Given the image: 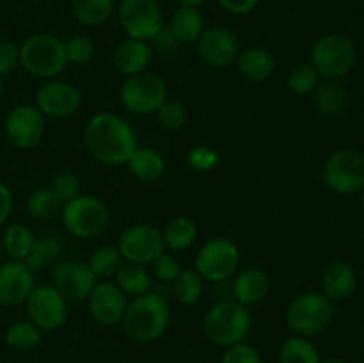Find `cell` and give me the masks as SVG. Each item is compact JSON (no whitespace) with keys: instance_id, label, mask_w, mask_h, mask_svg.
Segmentation results:
<instances>
[{"instance_id":"cell-33","label":"cell","mask_w":364,"mask_h":363,"mask_svg":"<svg viewBox=\"0 0 364 363\" xmlns=\"http://www.w3.org/2000/svg\"><path fill=\"white\" fill-rule=\"evenodd\" d=\"M63 201L50 187H38L27 196V212L36 221H48L60 216Z\"/></svg>"},{"instance_id":"cell-3","label":"cell","mask_w":364,"mask_h":363,"mask_svg":"<svg viewBox=\"0 0 364 363\" xmlns=\"http://www.w3.org/2000/svg\"><path fill=\"white\" fill-rule=\"evenodd\" d=\"M252 327V317L247 306L235 299H220L210 306L203 317V331L212 344L219 347H231L245 342Z\"/></svg>"},{"instance_id":"cell-52","label":"cell","mask_w":364,"mask_h":363,"mask_svg":"<svg viewBox=\"0 0 364 363\" xmlns=\"http://www.w3.org/2000/svg\"><path fill=\"white\" fill-rule=\"evenodd\" d=\"M361 209H363V212H364V189H363V194H361Z\"/></svg>"},{"instance_id":"cell-29","label":"cell","mask_w":364,"mask_h":363,"mask_svg":"<svg viewBox=\"0 0 364 363\" xmlns=\"http://www.w3.org/2000/svg\"><path fill=\"white\" fill-rule=\"evenodd\" d=\"M162 238L166 251H187L188 248L194 246L196 238H198V224L191 217L176 216L167 221L162 230Z\"/></svg>"},{"instance_id":"cell-34","label":"cell","mask_w":364,"mask_h":363,"mask_svg":"<svg viewBox=\"0 0 364 363\" xmlns=\"http://www.w3.org/2000/svg\"><path fill=\"white\" fill-rule=\"evenodd\" d=\"M320 359L318 349L306 337L294 335L279 347V363H320Z\"/></svg>"},{"instance_id":"cell-44","label":"cell","mask_w":364,"mask_h":363,"mask_svg":"<svg viewBox=\"0 0 364 363\" xmlns=\"http://www.w3.org/2000/svg\"><path fill=\"white\" fill-rule=\"evenodd\" d=\"M220 363H263L262 356L252 345L240 342L237 345L226 347Z\"/></svg>"},{"instance_id":"cell-41","label":"cell","mask_w":364,"mask_h":363,"mask_svg":"<svg viewBox=\"0 0 364 363\" xmlns=\"http://www.w3.org/2000/svg\"><path fill=\"white\" fill-rule=\"evenodd\" d=\"M50 189L55 192V196L63 201V205L82 194L80 178L75 173H71V171H60V173H57L53 177L52 184H50Z\"/></svg>"},{"instance_id":"cell-28","label":"cell","mask_w":364,"mask_h":363,"mask_svg":"<svg viewBox=\"0 0 364 363\" xmlns=\"http://www.w3.org/2000/svg\"><path fill=\"white\" fill-rule=\"evenodd\" d=\"M169 28L181 45H191V43L198 41L205 32V16L199 11V7L180 6V9L171 18Z\"/></svg>"},{"instance_id":"cell-27","label":"cell","mask_w":364,"mask_h":363,"mask_svg":"<svg viewBox=\"0 0 364 363\" xmlns=\"http://www.w3.org/2000/svg\"><path fill=\"white\" fill-rule=\"evenodd\" d=\"M313 105L326 117H338L347 110L348 93L338 80H323L313 91Z\"/></svg>"},{"instance_id":"cell-8","label":"cell","mask_w":364,"mask_h":363,"mask_svg":"<svg viewBox=\"0 0 364 363\" xmlns=\"http://www.w3.org/2000/svg\"><path fill=\"white\" fill-rule=\"evenodd\" d=\"M167 98H169L167 82L159 73L149 70L127 77L119 89L121 107L135 116L155 114Z\"/></svg>"},{"instance_id":"cell-48","label":"cell","mask_w":364,"mask_h":363,"mask_svg":"<svg viewBox=\"0 0 364 363\" xmlns=\"http://www.w3.org/2000/svg\"><path fill=\"white\" fill-rule=\"evenodd\" d=\"M180 6H188V7H199L203 6L205 2H208V0H176Z\"/></svg>"},{"instance_id":"cell-13","label":"cell","mask_w":364,"mask_h":363,"mask_svg":"<svg viewBox=\"0 0 364 363\" xmlns=\"http://www.w3.org/2000/svg\"><path fill=\"white\" fill-rule=\"evenodd\" d=\"M23 305L28 320L41 331H55L66 324L68 301L53 288V285H36Z\"/></svg>"},{"instance_id":"cell-25","label":"cell","mask_w":364,"mask_h":363,"mask_svg":"<svg viewBox=\"0 0 364 363\" xmlns=\"http://www.w3.org/2000/svg\"><path fill=\"white\" fill-rule=\"evenodd\" d=\"M63 251L64 241L60 235L41 233L34 238L31 253H28L23 262L32 273H38V270L46 269V267L55 265L60 256H63Z\"/></svg>"},{"instance_id":"cell-49","label":"cell","mask_w":364,"mask_h":363,"mask_svg":"<svg viewBox=\"0 0 364 363\" xmlns=\"http://www.w3.org/2000/svg\"><path fill=\"white\" fill-rule=\"evenodd\" d=\"M320 363H345L341 358H336V356H329V358L320 359Z\"/></svg>"},{"instance_id":"cell-17","label":"cell","mask_w":364,"mask_h":363,"mask_svg":"<svg viewBox=\"0 0 364 363\" xmlns=\"http://www.w3.org/2000/svg\"><path fill=\"white\" fill-rule=\"evenodd\" d=\"M36 107L45 117L66 120L75 116L82 107V95L73 84L64 80H46L36 95Z\"/></svg>"},{"instance_id":"cell-6","label":"cell","mask_w":364,"mask_h":363,"mask_svg":"<svg viewBox=\"0 0 364 363\" xmlns=\"http://www.w3.org/2000/svg\"><path fill=\"white\" fill-rule=\"evenodd\" d=\"M334 302L322 292H302L287 308V324L297 337L311 338L326 331L334 319Z\"/></svg>"},{"instance_id":"cell-42","label":"cell","mask_w":364,"mask_h":363,"mask_svg":"<svg viewBox=\"0 0 364 363\" xmlns=\"http://www.w3.org/2000/svg\"><path fill=\"white\" fill-rule=\"evenodd\" d=\"M181 263L178 262L176 256L173 253L164 251L159 258H155L151 262V274L153 278H156L159 281L167 285H173V281L176 280L178 274L181 273Z\"/></svg>"},{"instance_id":"cell-46","label":"cell","mask_w":364,"mask_h":363,"mask_svg":"<svg viewBox=\"0 0 364 363\" xmlns=\"http://www.w3.org/2000/svg\"><path fill=\"white\" fill-rule=\"evenodd\" d=\"M217 4L230 14L244 16V14L252 13L256 9L259 0H217Z\"/></svg>"},{"instance_id":"cell-39","label":"cell","mask_w":364,"mask_h":363,"mask_svg":"<svg viewBox=\"0 0 364 363\" xmlns=\"http://www.w3.org/2000/svg\"><path fill=\"white\" fill-rule=\"evenodd\" d=\"M156 120H159L160 127L166 130H180L185 123H187V109L178 100L167 98L162 105L156 110Z\"/></svg>"},{"instance_id":"cell-2","label":"cell","mask_w":364,"mask_h":363,"mask_svg":"<svg viewBox=\"0 0 364 363\" xmlns=\"http://www.w3.org/2000/svg\"><path fill=\"white\" fill-rule=\"evenodd\" d=\"M121 324L128 338L137 344H151L159 340L171 324V308L167 299L153 290L132 298Z\"/></svg>"},{"instance_id":"cell-50","label":"cell","mask_w":364,"mask_h":363,"mask_svg":"<svg viewBox=\"0 0 364 363\" xmlns=\"http://www.w3.org/2000/svg\"><path fill=\"white\" fill-rule=\"evenodd\" d=\"M2 93H4V78L0 77V96H2Z\"/></svg>"},{"instance_id":"cell-43","label":"cell","mask_w":364,"mask_h":363,"mask_svg":"<svg viewBox=\"0 0 364 363\" xmlns=\"http://www.w3.org/2000/svg\"><path fill=\"white\" fill-rule=\"evenodd\" d=\"M149 46H151L153 52L160 53V56L173 57L176 56L178 50H180L181 43L178 41L176 36L171 32L169 27H162L151 39H149Z\"/></svg>"},{"instance_id":"cell-38","label":"cell","mask_w":364,"mask_h":363,"mask_svg":"<svg viewBox=\"0 0 364 363\" xmlns=\"http://www.w3.org/2000/svg\"><path fill=\"white\" fill-rule=\"evenodd\" d=\"M64 46H66L68 63L77 64V66L91 63L96 53L95 41L87 34H73L68 41H64Z\"/></svg>"},{"instance_id":"cell-7","label":"cell","mask_w":364,"mask_h":363,"mask_svg":"<svg viewBox=\"0 0 364 363\" xmlns=\"http://www.w3.org/2000/svg\"><path fill=\"white\" fill-rule=\"evenodd\" d=\"M60 221L71 237L91 241L107 231L110 224V210L105 201L96 196L80 194L78 198L64 203Z\"/></svg>"},{"instance_id":"cell-9","label":"cell","mask_w":364,"mask_h":363,"mask_svg":"<svg viewBox=\"0 0 364 363\" xmlns=\"http://www.w3.org/2000/svg\"><path fill=\"white\" fill-rule=\"evenodd\" d=\"M240 267V248L228 237H215L206 241L198 249L194 269L205 281L224 283L237 274Z\"/></svg>"},{"instance_id":"cell-36","label":"cell","mask_w":364,"mask_h":363,"mask_svg":"<svg viewBox=\"0 0 364 363\" xmlns=\"http://www.w3.org/2000/svg\"><path fill=\"white\" fill-rule=\"evenodd\" d=\"M123 262L124 260L121 256L119 249L116 246L105 244L92 251L87 263L98 280H109V278H114V274L117 273Z\"/></svg>"},{"instance_id":"cell-15","label":"cell","mask_w":364,"mask_h":363,"mask_svg":"<svg viewBox=\"0 0 364 363\" xmlns=\"http://www.w3.org/2000/svg\"><path fill=\"white\" fill-rule=\"evenodd\" d=\"M45 130L46 117L36 105H16L4 121L7 141L18 149H32L41 144Z\"/></svg>"},{"instance_id":"cell-30","label":"cell","mask_w":364,"mask_h":363,"mask_svg":"<svg viewBox=\"0 0 364 363\" xmlns=\"http://www.w3.org/2000/svg\"><path fill=\"white\" fill-rule=\"evenodd\" d=\"M171 287H173V295L176 298V301L185 306H192L199 302L203 294H205V280L194 267L181 269V273L178 274V278L173 281Z\"/></svg>"},{"instance_id":"cell-32","label":"cell","mask_w":364,"mask_h":363,"mask_svg":"<svg viewBox=\"0 0 364 363\" xmlns=\"http://www.w3.org/2000/svg\"><path fill=\"white\" fill-rule=\"evenodd\" d=\"M116 0H71L75 18L87 27L105 23L114 13Z\"/></svg>"},{"instance_id":"cell-45","label":"cell","mask_w":364,"mask_h":363,"mask_svg":"<svg viewBox=\"0 0 364 363\" xmlns=\"http://www.w3.org/2000/svg\"><path fill=\"white\" fill-rule=\"evenodd\" d=\"M20 64V46L7 38H0V77L9 75Z\"/></svg>"},{"instance_id":"cell-1","label":"cell","mask_w":364,"mask_h":363,"mask_svg":"<svg viewBox=\"0 0 364 363\" xmlns=\"http://www.w3.org/2000/svg\"><path fill=\"white\" fill-rule=\"evenodd\" d=\"M84 142L92 159L109 167L124 166L139 146L135 128L116 112L95 114L84 128Z\"/></svg>"},{"instance_id":"cell-5","label":"cell","mask_w":364,"mask_h":363,"mask_svg":"<svg viewBox=\"0 0 364 363\" xmlns=\"http://www.w3.org/2000/svg\"><path fill=\"white\" fill-rule=\"evenodd\" d=\"M358 50L354 41L341 32H327L311 46V66L323 80H340L355 66Z\"/></svg>"},{"instance_id":"cell-10","label":"cell","mask_w":364,"mask_h":363,"mask_svg":"<svg viewBox=\"0 0 364 363\" xmlns=\"http://www.w3.org/2000/svg\"><path fill=\"white\" fill-rule=\"evenodd\" d=\"M322 180L333 192L355 194L364 189V155L358 149L341 148L331 153L322 166Z\"/></svg>"},{"instance_id":"cell-4","label":"cell","mask_w":364,"mask_h":363,"mask_svg":"<svg viewBox=\"0 0 364 363\" xmlns=\"http://www.w3.org/2000/svg\"><path fill=\"white\" fill-rule=\"evenodd\" d=\"M66 46L59 36L38 32L20 45V66L41 80H53L68 68Z\"/></svg>"},{"instance_id":"cell-37","label":"cell","mask_w":364,"mask_h":363,"mask_svg":"<svg viewBox=\"0 0 364 363\" xmlns=\"http://www.w3.org/2000/svg\"><path fill=\"white\" fill-rule=\"evenodd\" d=\"M322 82L320 75L316 73L315 68L308 63H299L290 68L287 75V88L288 91L299 96L313 95L316 85Z\"/></svg>"},{"instance_id":"cell-18","label":"cell","mask_w":364,"mask_h":363,"mask_svg":"<svg viewBox=\"0 0 364 363\" xmlns=\"http://www.w3.org/2000/svg\"><path fill=\"white\" fill-rule=\"evenodd\" d=\"M87 306L96 322L112 327L123 322L128 299L112 281H98L87 298Z\"/></svg>"},{"instance_id":"cell-20","label":"cell","mask_w":364,"mask_h":363,"mask_svg":"<svg viewBox=\"0 0 364 363\" xmlns=\"http://www.w3.org/2000/svg\"><path fill=\"white\" fill-rule=\"evenodd\" d=\"M270 292V278L262 267H245L231 278V299L244 306L262 302Z\"/></svg>"},{"instance_id":"cell-16","label":"cell","mask_w":364,"mask_h":363,"mask_svg":"<svg viewBox=\"0 0 364 363\" xmlns=\"http://www.w3.org/2000/svg\"><path fill=\"white\" fill-rule=\"evenodd\" d=\"M240 39L231 28L213 25L205 28L201 38L196 41V53L199 60L210 68H228L237 63L240 53Z\"/></svg>"},{"instance_id":"cell-23","label":"cell","mask_w":364,"mask_h":363,"mask_svg":"<svg viewBox=\"0 0 364 363\" xmlns=\"http://www.w3.org/2000/svg\"><path fill=\"white\" fill-rule=\"evenodd\" d=\"M124 166L132 177L141 184H155L166 174V159L162 153L149 146H137Z\"/></svg>"},{"instance_id":"cell-40","label":"cell","mask_w":364,"mask_h":363,"mask_svg":"<svg viewBox=\"0 0 364 363\" xmlns=\"http://www.w3.org/2000/svg\"><path fill=\"white\" fill-rule=\"evenodd\" d=\"M223 160L220 153L212 146H196L187 153V166L196 173H210V171L217 169Z\"/></svg>"},{"instance_id":"cell-12","label":"cell","mask_w":364,"mask_h":363,"mask_svg":"<svg viewBox=\"0 0 364 363\" xmlns=\"http://www.w3.org/2000/svg\"><path fill=\"white\" fill-rule=\"evenodd\" d=\"M117 18L124 34L141 41H149L164 27L159 0H121Z\"/></svg>"},{"instance_id":"cell-26","label":"cell","mask_w":364,"mask_h":363,"mask_svg":"<svg viewBox=\"0 0 364 363\" xmlns=\"http://www.w3.org/2000/svg\"><path fill=\"white\" fill-rule=\"evenodd\" d=\"M114 283L124 295L137 298L153 288V274L148 265L135 262H123L114 274Z\"/></svg>"},{"instance_id":"cell-47","label":"cell","mask_w":364,"mask_h":363,"mask_svg":"<svg viewBox=\"0 0 364 363\" xmlns=\"http://www.w3.org/2000/svg\"><path fill=\"white\" fill-rule=\"evenodd\" d=\"M14 209V196L4 182H0V224L6 223Z\"/></svg>"},{"instance_id":"cell-31","label":"cell","mask_w":364,"mask_h":363,"mask_svg":"<svg viewBox=\"0 0 364 363\" xmlns=\"http://www.w3.org/2000/svg\"><path fill=\"white\" fill-rule=\"evenodd\" d=\"M4 340L14 351H32L43 340V331L32 320H16L6 330Z\"/></svg>"},{"instance_id":"cell-35","label":"cell","mask_w":364,"mask_h":363,"mask_svg":"<svg viewBox=\"0 0 364 363\" xmlns=\"http://www.w3.org/2000/svg\"><path fill=\"white\" fill-rule=\"evenodd\" d=\"M36 235L32 230L25 224H11L7 226L6 233H4V251L9 255L11 260H25L27 255L31 253L32 244H34Z\"/></svg>"},{"instance_id":"cell-11","label":"cell","mask_w":364,"mask_h":363,"mask_svg":"<svg viewBox=\"0 0 364 363\" xmlns=\"http://www.w3.org/2000/svg\"><path fill=\"white\" fill-rule=\"evenodd\" d=\"M116 248L119 249L124 262H135L142 265H151L153 260L166 251L162 231L148 223L130 224L124 228L117 238Z\"/></svg>"},{"instance_id":"cell-19","label":"cell","mask_w":364,"mask_h":363,"mask_svg":"<svg viewBox=\"0 0 364 363\" xmlns=\"http://www.w3.org/2000/svg\"><path fill=\"white\" fill-rule=\"evenodd\" d=\"M34 287V273L23 260H9L0 265V305H23Z\"/></svg>"},{"instance_id":"cell-21","label":"cell","mask_w":364,"mask_h":363,"mask_svg":"<svg viewBox=\"0 0 364 363\" xmlns=\"http://www.w3.org/2000/svg\"><path fill=\"white\" fill-rule=\"evenodd\" d=\"M320 287H322V294L329 301L341 302L350 298L358 288V274L350 263L338 260L323 269Z\"/></svg>"},{"instance_id":"cell-22","label":"cell","mask_w":364,"mask_h":363,"mask_svg":"<svg viewBox=\"0 0 364 363\" xmlns=\"http://www.w3.org/2000/svg\"><path fill=\"white\" fill-rule=\"evenodd\" d=\"M153 60V50L148 41L141 39H124L116 46L112 53L114 68L124 77L139 75L142 71L149 70V64Z\"/></svg>"},{"instance_id":"cell-24","label":"cell","mask_w":364,"mask_h":363,"mask_svg":"<svg viewBox=\"0 0 364 363\" xmlns=\"http://www.w3.org/2000/svg\"><path fill=\"white\" fill-rule=\"evenodd\" d=\"M238 71L249 82H265L276 71V59L272 52L263 46H247L237 57Z\"/></svg>"},{"instance_id":"cell-51","label":"cell","mask_w":364,"mask_h":363,"mask_svg":"<svg viewBox=\"0 0 364 363\" xmlns=\"http://www.w3.org/2000/svg\"><path fill=\"white\" fill-rule=\"evenodd\" d=\"M4 251V242H2V235H0V255H2Z\"/></svg>"},{"instance_id":"cell-14","label":"cell","mask_w":364,"mask_h":363,"mask_svg":"<svg viewBox=\"0 0 364 363\" xmlns=\"http://www.w3.org/2000/svg\"><path fill=\"white\" fill-rule=\"evenodd\" d=\"M50 285H53L57 292L68 302L87 301L92 288L98 283V278L91 270L87 262L82 260H66L57 262L50 273Z\"/></svg>"}]
</instances>
